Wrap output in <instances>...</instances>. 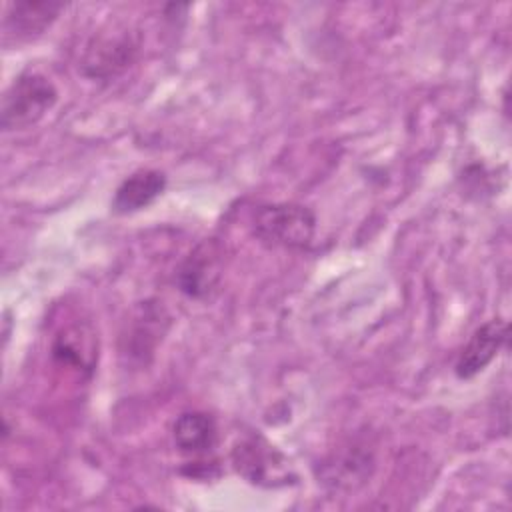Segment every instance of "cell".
Here are the masks:
<instances>
[{
	"label": "cell",
	"instance_id": "9c48e42d",
	"mask_svg": "<svg viewBox=\"0 0 512 512\" xmlns=\"http://www.w3.org/2000/svg\"><path fill=\"white\" fill-rule=\"evenodd\" d=\"M176 448L186 456H206L218 442L216 420L206 412H184L176 418L172 428Z\"/></svg>",
	"mask_w": 512,
	"mask_h": 512
},
{
	"label": "cell",
	"instance_id": "3957f363",
	"mask_svg": "<svg viewBox=\"0 0 512 512\" xmlns=\"http://www.w3.org/2000/svg\"><path fill=\"white\" fill-rule=\"evenodd\" d=\"M234 470L260 488H280L296 482V472L288 458L262 436L238 440L230 452Z\"/></svg>",
	"mask_w": 512,
	"mask_h": 512
},
{
	"label": "cell",
	"instance_id": "5b68a950",
	"mask_svg": "<svg viewBox=\"0 0 512 512\" xmlns=\"http://www.w3.org/2000/svg\"><path fill=\"white\" fill-rule=\"evenodd\" d=\"M508 338V324L502 318L488 320L480 328L474 330L470 340L464 344L456 364L454 372L460 380H470L476 374H480L504 348Z\"/></svg>",
	"mask_w": 512,
	"mask_h": 512
},
{
	"label": "cell",
	"instance_id": "30bf717a",
	"mask_svg": "<svg viewBox=\"0 0 512 512\" xmlns=\"http://www.w3.org/2000/svg\"><path fill=\"white\" fill-rule=\"evenodd\" d=\"M52 358L60 366H68L78 372H92L96 360V352L92 348V334L86 336V330L82 326H68L54 338Z\"/></svg>",
	"mask_w": 512,
	"mask_h": 512
},
{
	"label": "cell",
	"instance_id": "277c9868",
	"mask_svg": "<svg viewBox=\"0 0 512 512\" xmlns=\"http://www.w3.org/2000/svg\"><path fill=\"white\" fill-rule=\"evenodd\" d=\"M224 272V252L216 240L200 242L190 254L182 260L176 272V284L180 292L190 298L202 300L208 298Z\"/></svg>",
	"mask_w": 512,
	"mask_h": 512
},
{
	"label": "cell",
	"instance_id": "ba28073f",
	"mask_svg": "<svg viewBox=\"0 0 512 512\" xmlns=\"http://www.w3.org/2000/svg\"><path fill=\"white\" fill-rule=\"evenodd\" d=\"M166 188V176L160 170H136L116 188L112 210L116 214H132L150 206Z\"/></svg>",
	"mask_w": 512,
	"mask_h": 512
},
{
	"label": "cell",
	"instance_id": "7c38bea8",
	"mask_svg": "<svg viewBox=\"0 0 512 512\" xmlns=\"http://www.w3.org/2000/svg\"><path fill=\"white\" fill-rule=\"evenodd\" d=\"M336 462L338 464H326V468L330 470L326 482H332L334 488H342L344 484L348 488H354L368 478V466H372V456L360 450H352L340 456Z\"/></svg>",
	"mask_w": 512,
	"mask_h": 512
},
{
	"label": "cell",
	"instance_id": "8fae6325",
	"mask_svg": "<svg viewBox=\"0 0 512 512\" xmlns=\"http://www.w3.org/2000/svg\"><path fill=\"white\" fill-rule=\"evenodd\" d=\"M168 316L162 306L158 304H142L136 316V322L128 336V348L132 354H152L156 344L162 340L166 328H168Z\"/></svg>",
	"mask_w": 512,
	"mask_h": 512
},
{
	"label": "cell",
	"instance_id": "8992f818",
	"mask_svg": "<svg viewBox=\"0 0 512 512\" xmlns=\"http://www.w3.org/2000/svg\"><path fill=\"white\" fill-rule=\"evenodd\" d=\"M134 52L136 44L128 32L106 34L98 40L94 38V42L84 52L82 70L90 78L114 76L132 62Z\"/></svg>",
	"mask_w": 512,
	"mask_h": 512
},
{
	"label": "cell",
	"instance_id": "52a82bcc",
	"mask_svg": "<svg viewBox=\"0 0 512 512\" xmlns=\"http://www.w3.org/2000/svg\"><path fill=\"white\" fill-rule=\"evenodd\" d=\"M62 10V2H12L4 12V34L16 40L38 36Z\"/></svg>",
	"mask_w": 512,
	"mask_h": 512
},
{
	"label": "cell",
	"instance_id": "7a4b0ae2",
	"mask_svg": "<svg viewBox=\"0 0 512 512\" xmlns=\"http://www.w3.org/2000/svg\"><path fill=\"white\" fill-rule=\"evenodd\" d=\"M252 228L256 238L270 248L304 250L314 240L316 216L296 202L268 204L256 210Z\"/></svg>",
	"mask_w": 512,
	"mask_h": 512
},
{
	"label": "cell",
	"instance_id": "6da1fadb",
	"mask_svg": "<svg viewBox=\"0 0 512 512\" xmlns=\"http://www.w3.org/2000/svg\"><path fill=\"white\" fill-rule=\"evenodd\" d=\"M58 90L40 72H24L6 88L0 104V126L4 132L26 130L38 124L56 104Z\"/></svg>",
	"mask_w": 512,
	"mask_h": 512
}]
</instances>
